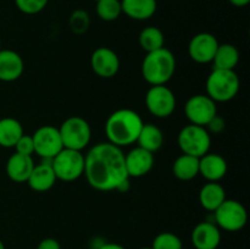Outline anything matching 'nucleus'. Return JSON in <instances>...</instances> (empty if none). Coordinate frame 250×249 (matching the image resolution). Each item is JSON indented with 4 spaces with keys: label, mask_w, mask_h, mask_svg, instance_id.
<instances>
[{
    "label": "nucleus",
    "mask_w": 250,
    "mask_h": 249,
    "mask_svg": "<svg viewBox=\"0 0 250 249\" xmlns=\"http://www.w3.org/2000/svg\"><path fill=\"white\" fill-rule=\"evenodd\" d=\"M83 175L90 187L100 192H126L129 188L124 151L109 142L95 144L85 154Z\"/></svg>",
    "instance_id": "f257e3e1"
},
{
    "label": "nucleus",
    "mask_w": 250,
    "mask_h": 249,
    "mask_svg": "<svg viewBox=\"0 0 250 249\" xmlns=\"http://www.w3.org/2000/svg\"><path fill=\"white\" fill-rule=\"evenodd\" d=\"M144 122L141 115L132 109H119L105 122V134L109 143L122 148L136 143Z\"/></svg>",
    "instance_id": "f03ea898"
},
{
    "label": "nucleus",
    "mask_w": 250,
    "mask_h": 249,
    "mask_svg": "<svg viewBox=\"0 0 250 249\" xmlns=\"http://www.w3.org/2000/svg\"><path fill=\"white\" fill-rule=\"evenodd\" d=\"M176 71V58L167 48L146 53L142 62V76L150 85L166 84Z\"/></svg>",
    "instance_id": "7ed1b4c3"
},
{
    "label": "nucleus",
    "mask_w": 250,
    "mask_h": 249,
    "mask_svg": "<svg viewBox=\"0 0 250 249\" xmlns=\"http://www.w3.org/2000/svg\"><path fill=\"white\" fill-rule=\"evenodd\" d=\"M241 81L234 70L214 68L207 78V95L215 103H226L233 99L239 92Z\"/></svg>",
    "instance_id": "20e7f679"
},
{
    "label": "nucleus",
    "mask_w": 250,
    "mask_h": 249,
    "mask_svg": "<svg viewBox=\"0 0 250 249\" xmlns=\"http://www.w3.org/2000/svg\"><path fill=\"white\" fill-rule=\"evenodd\" d=\"M177 143L183 154L202 158L209 153L211 146V134L208 129L198 124H187L180 131Z\"/></svg>",
    "instance_id": "39448f33"
},
{
    "label": "nucleus",
    "mask_w": 250,
    "mask_h": 249,
    "mask_svg": "<svg viewBox=\"0 0 250 249\" xmlns=\"http://www.w3.org/2000/svg\"><path fill=\"white\" fill-rule=\"evenodd\" d=\"M51 166L58 180L73 182L84 173V154L80 150L63 148L54 156Z\"/></svg>",
    "instance_id": "423d86ee"
},
{
    "label": "nucleus",
    "mask_w": 250,
    "mask_h": 249,
    "mask_svg": "<svg viewBox=\"0 0 250 249\" xmlns=\"http://www.w3.org/2000/svg\"><path fill=\"white\" fill-rule=\"evenodd\" d=\"M63 148L82 151L89 144L92 129L83 117L71 116L59 127Z\"/></svg>",
    "instance_id": "0eeeda50"
},
{
    "label": "nucleus",
    "mask_w": 250,
    "mask_h": 249,
    "mask_svg": "<svg viewBox=\"0 0 250 249\" xmlns=\"http://www.w3.org/2000/svg\"><path fill=\"white\" fill-rule=\"evenodd\" d=\"M215 225L229 232L241 231L248 221V212L238 200L226 199L214 212Z\"/></svg>",
    "instance_id": "6e6552de"
},
{
    "label": "nucleus",
    "mask_w": 250,
    "mask_h": 249,
    "mask_svg": "<svg viewBox=\"0 0 250 249\" xmlns=\"http://www.w3.org/2000/svg\"><path fill=\"white\" fill-rule=\"evenodd\" d=\"M175 93L166 84L151 85L146 94V105L148 111L159 119L170 117L176 110Z\"/></svg>",
    "instance_id": "1a4fd4ad"
},
{
    "label": "nucleus",
    "mask_w": 250,
    "mask_h": 249,
    "mask_svg": "<svg viewBox=\"0 0 250 249\" xmlns=\"http://www.w3.org/2000/svg\"><path fill=\"white\" fill-rule=\"evenodd\" d=\"M34 143V153L41 156L43 160H53L63 149L59 128L51 124H44L39 127L32 134Z\"/></svg>",
    "instance_id": "9d476101"
},
{
    "label": "nucleus",
    "mask_w": 250,
    "mask_h": 249,
    "mask_svg": "<svg viewBox=\"0 0 250 249\" xmlns=\"http://www.w3.org/2000/svg\"><path fill=\"white\" fill-rule=\"evenodd\" d=\"M185 114L192 124L207 127L217 115L216 103L207 94H195L185 104Z\"/></svg>",
    "instance_id": "9b49d317"
},
{
    "label": "nucleus",
    "mask_w": 250,
    "mask_h": 249,
    "mask_svg": "<svg viewBox=\"0 0 250 249\" xmlns=\"http://www.w3.org/2000/svg\"><path fill=\"white\" fill-rule=\"evenodd\" d=\"M219 44L214 34L202 32L190 39L188 44V55L197 63L212 62Z\"/></svg>",
    "instance_id": "f8f14e48"
},
{
    "label": "nucleus",
    "mask_w": 250,
    "mask_h": 249,
    "mask_svg": "<svg viewBox=\"0 0 250 249\" xmlns=\"http://www.w3.org/2000/svg\"><path fill=\"white\" fill-rule=\"evenodd\" d=\"M92 70L100 78H112L120 70V59L112 49L100 46L93 51L90 56Z\"/></svg>",
    "instance_id": "ddd939ff"
},
{
    "label": "nucleus",
    "mask_w": 250,
    "mask_h": 249,
    "mask_svg": "<svg viewBox=\"0 0 250 249\" xmlns=\"http://www.w3.org/2000/svg\"><path fill=\"white\" fill-rule=\"evenodd\" d=\"M125 165L129 178H139L151 171L154 166V154L137 146L125 154Z\"/></svg>",
    "instance_id": "4468645a"
},
{
    "label": "nucleus",
    "mask_w": 250,
    "mask_h": 249,
    "mask_svg": "<svg viewBox=\"0 0 250 249\" xmlns=\"http://www.w3.org/2000/svg\"><path fill=\"white\" fill-rule=\"evenodd\" d=\"M192 243L195 249H217L221 243V231L214 222H200L192 231Z\"/></svg>",
    "instance_id": "2eb2a0df"
},
{
    "label": "nucleus",
    "mask_w": 250,
    "mask_h": 249,
    "mask_svg": "<svg viewBox=\"0 0 250 249\" xmlns=\"http://www.w3.org/2000/svg\"><path fill=\"white\" fill-rule=\"evenodd\" d=\"M226 160L220 154L207 153L199 158V175H202L208 182H219L227 173Z\"/></svg>",
    "instance_id": "dca6fc26"
},
{
    "label": "nucleus",
    "mask_w": 250,
    "mask_h": 249,
    "mask_svg": "<svg viewBox=\"0 0 250 249\" xmlns=\"http://www.w3.org/2000/svg\"><path fill=\"white\" fill-rule=\"evenodd\" d=\"M55 172L51 166V160H43L38 165H34L27 183L36 192H46L55 186Z\"/></svg>",
    "instance_id": "f3484780"
},
{
    "label": "nucleus",
    "mask_w": 250,
    "mask_h": 249,
    "mask_svg": "<svg viewBox=\"0 0 250 249\" xmlns=\"http://www.w3.org/2000/svg\"><path fill=\"white\" fill-rule=\"evenodd\" d=\"M24 70L23 59L14 50H0V81L14 82L19 80Z\"/></svg>",
    "instance_id": "a211bd4d"
},
{
    "label": "nucleus",
    "mask_w": 250,
    "mask_h": 249,
    "mask_svg": "<svg viewBox=\"0 0 250 249\" xmlns=\"http://www.w3.org/2000/svg\"><path fill=\"white\" fill-rule=\"evenodd\" d=\"M34 165L36 164H34L32 156L22 155L19 153L12 154L7 160L6 167H5L7 177L16 183L27 182Z\"/></svg>",
    "instance_id": "6ab92c4d"
},
{
    "label": "nucleus",
    "mask_w": 250,
    "mask_h": 249,
    "mask_svg": "<svg viewBox=\"0 0 250 249\" xmlns=\"http://www.w3.org/2000/svg\"><path fill=\"white\" fill-rule=\"evenodd\" d=\"M122 14L137 21L149 20L158 9L156 0H121Z\"/></svg>",
    "instance_id": "aec40b11"
},
{
    "label": "nucleus",
    "mask_w": 250,
    "mask_h": 249,
    "mask_svg": "<svg viewBox=\"0 0 250 249\" xmlns=\"http://www.w3.org/2000/svg\"><path fill=\"white\" fill-rule=\"evenodd\" d=\"M226 200L225 188L219 182H208L199 192V203L207 211L214 212Z\"/></svg>",
    "instance_id": "412c9836"
},
{
    "label": "nucleus",
    "mask_w": 250,
    "mask_h": 249,
    "mask_svg": "<svg viewBox=\"0 0 250 249\" xmlns=\"http://www.w3.org/2000/svg\"><path fill=\"white\" fill-rule=\"evenodd\" d=\"M136 143H138V146H141V148L154 154L164 144L163 131L153 124H144L141 132H139Z\"/></svg>",
    "instance_id": "4be33fe9"
},
{
    "label": "nucleus",
    "mask_w": 250,
    "mask_h": 249,
    "mask_svg": "<svg viewBox=\"0 0 250 249\" xmlns=\"http://www.w3.org/2000/svg\"><path fill=\"white\" fill-rule=\"evenodd\" d=\"M23 134V127L19 120L14 117H4L0 120V146L14 148Z\"/></svg>",
    "instance_id": "5701e85b"
},
{
    "label": "nucleus",
    "mask_w": 250,
    "mask_h": 249,
    "mask_svg": "<svg viewBox=\"0 0 250 249\" xmlns=\"http://www.w3.org/2000/svg\"><path fill=\"white\" fill-rule=\"evenodd\" d=\"M172 172L180 181H190L199 175V158L182 154L172 164Z\"/></svg>",
    "instance_id": "b1692460"
},
{
    "label": "nucleus",
    "mask_w": 250,
    "mask_h": 249,
    "mask_svg": "<svg viewBox=\"0 0 250 249\" xmlns=\"http://www.w3.org/2000/svg\"><path fill=\"white\" fill-rule=\"evenodd\" d=\"M239 62V51L233 44H219L212 63L214 68L220 70H234Z\"/></svg>",
    "instance_id": "393cba45"
},
{
    "label": "nucleus",
    "mask_w": 250,
    "mask_h": 249,
    "mask_svg": "<svg viewBox=\"0 0 250 249\" xmlns=\"http://www.w3.org/2000/svg\"><path fill=\"white\" fill-rule=\"evenodd\" d=\"M138 42L141 48L146 53L158 50V49L164 48L165 44V37H164L163 31L158 27L149 26L142 29L139 33Z\"/></svg>",
    "instance_id": "a878e982"
},
{
    "label": "nucleus",
    "mask_w": 250,
    "mask_h": 249,
    "mask_svg": "<svg viewBox=\"0 0 250 249\" xmlns=\"http://www.w3.org/2000/svg\"><path fill=\"white\" fill-rule=\"evenodd\" d=\"M97 15L100 20L112 22L122 14L121 0H99L97 1Z\"/></svg>",
    "instance_id": "bb28decb"
},
{
    "label": "nucleus",
    "mask_w": 250,
    "mask_h": 249,
    "mask_svg": "<svg viewBox=\"0 0 250 249\" xmlns=\"http://www.w3.org/2000/svg\"><path fill=\"white\" fill-rule=\"evenodd\" d=\"M68 26L72 33L84 34L90 27V16L85 10L77 9L71 14L70 20H68Z\"/></svg>",
    "instance_id": "cd10ccee"
},
{
    "label": "nucleus",
    "mask_w": 250,
    "mask_h": 249,
    "mask_svg": "<svg viewBox=\"0 0 250 249\" xmlns=\"http://www.w3.org/2000/svg\"><path fill=\"white\" fill-rule=\"evenodd\" d=\"M153 249H182V241L172 232H161L154 238Z\"/></svg>",
    "instance_id": "c85d7f7f"
},
{
    "label": "nucleus",
    "mask_w": 250,
    "mask_h": 249,
    "mask_svg": "<svg viewBox=\"0 0 250 249\" xmlns=\"http://www.w3.org/2000/svg\"><path fill=\"white\" fill-rule=\"evenodd\" d=\"M49 0H15L16 7L26 15H36L43 11Z\"/></svg>",
    "instance_id": "c756f323"
},
{
    "label": "nucleus",
    "mask_w": 250,
    "mask_h": 249,
    "mask_svg": "<svg viewBox=\"0 0 250 249\" xmlns=\"http://www.w3.org/2000/svg\"><path fill=\"white\" fill-rule=\"evenodd\" d=\"M16 149V153L22 154V155L32 156L34 154V143L32 136L28 134H22L21 138L17 141V143L14 146Z\"/></svg>",
    "instance_id": "7c9ffc66"
},
{
    "label": "nucleus",
    "mask_w": 250,
    "mask_h": 249,
    "mask_svg": "<svg viewBox=\"0 0 250 249\" xmlns=\"http://www.w3.org/2000/svg\"><path fill=\"white\" fill-rule=\"evenodd\" d=\"M225 126H226V124H225V120L222 119V117H220L219 115H216V116H215L214 119H212L211 121L207 124V127H205V128L208 129V132H209V133L217 134V133H221V132L224 131Z\"/></svg>",
    "instance_id": "2f4dec72"
},
{
    "label": "nucleus",
    "mask_w": 250,
    "mask_h": 249,
    "mask_svg": "<svg viewBox=\"0 0 250 249\" xmlns=\"http://www.w3.org/2000/svg\"><path fill=\"white\" fill-rule=\"evenodd\" d=\"M37 249H61V246L55 238H44L39 242Z\"/></svg>",
    "instance_id": "473e14b6"
},
{
    "label": "nucleus",
    "mask_w": 250,
    "mask_h": 249,
    "mask_svg": "<svg viewBox=\"0 0 250 249\" xmlns=\"http://www.w3.org/2000/svg\"><path fill=\"white\" fill-rule=\"evenodd\" d=\"M98 249H126L124 246L117 243H103Z\"/></svg>",
    "instance_id": "72a5a7b5"
},
{
    "label": "nucleus",
    "mask_w": 250,
    "mask_h": 249,
    "mask_svg": "<svg viewBox=\"0 0 250 249\" xmlns=\"http://www.w3.org/2000/svg\"><path fill=\"white\" fill-rule=\"evenodd\" d=\"M229 2H231L233 6H237V7H244L247 6V5L249 4L250 0H229Z\"/></svg>",
    "instance_id": "f704fd0d"
},
{
    "label": "nucleus",
    "mask_w": 250,
    "mask_h": 249,
    "mask_svg": "<svg viewBox=\"0 0 250 249\" xmlns=\"http://www.w3.org/2000/svg\"><path fill=\"white\" fill-rule=\"evenodd\" d=\"M0 249H5V246H4V243H2L1 239H0Z\"/></svg>",
    "instance_id": "c9c22d12"
},
{
    "label": "nucleus",
    "mask_w": 250,
    "mask_h": 249,
    "mask_svg": "<svg viewBox=\"0 0 250 249\" xmlns=\"http://www.w3.org/2000/svg\"><path fill=\"white\" fill-rule=\"evenodd\" d=\"M141 249H153V248H151V247H143V248Z\"/></svg>",
    "instance_id": "e433bc0d"
},
{
    "label": "nucleus",
    "mask_w": 250,
    "mask_h": 249,
    "mask_svg": "<svg viewBox=\"0 0 250 249\" xmlns=\"http://www.w3.org/2000/svg\"><path fill=\"white\" fill-rule=\"evenodd\" d=\"M0 50H1V41H0Z\"/></svg>",
    "instance_id": "4c0bfd02"
},
{
    "label": "nucleus",
    "mask_w": 250,
    "mask_h": 249,
    "mask_svg": "<svg viewBox=\"0 0 250 249\" xmlns=\"http://www.w3.org/2000/svg\"><path fill=\"white\" fill-rule=\"evenodd\" d=\"M94 1H99V0H94Z\"/></svg>",
    "instance_id": "58836bf2"
},
{
    "label": "nucleus",
    "mask_w": 250,
    "mask_h": 249,
    "mask_svg": "<svg viewBox=\"0 0 250 249\" xmlns=\"http://www.w3.org/2000/svg\"><path fill=\"white\" fill-rule=\"evenodd\" d=\"M182 249H185V248H182Z\"/></svg>",
    "instance_id": "ea45409f"
}]
</instances>
